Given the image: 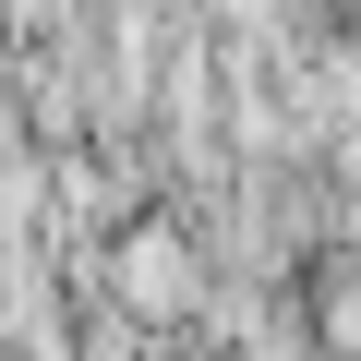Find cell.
<instances>
[{
	"label": "cell",
	"instance_id": "6da1fadb",
	"mask_svg": "<svg viewBox=\"0 0 361 361\" xmlns=\"http://www.w3.org/2000/svg\"><path fill=\"white\" fill-rule=\"evenodd\" d=\"M109 289H121V313H193L205 301V241L193 229H169V217H133L121 241H109Z\"/></svg>",
	"mask_w": 361,
	"mask_h": 361
}]
</instances>
